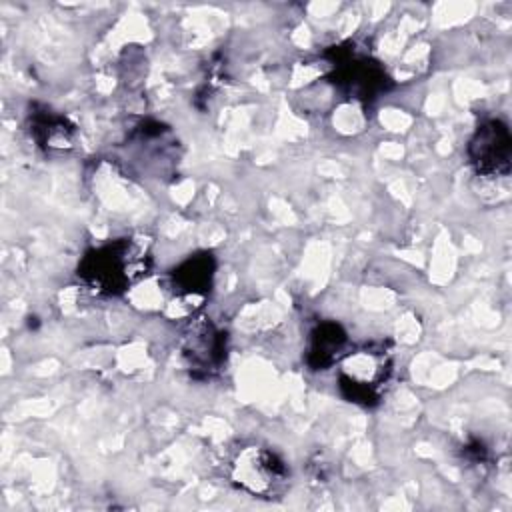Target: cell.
<instances>
[{
  "mask_svg": "<svg viewBox=\"0 0 512 512\" xmlns=\"http://www.w3.org/2000/svg\"><path fill=\"white\" fill-rule=\"evenodd\" d=\"M228 482L256 498H276L284 492L290 470L284 458L262 444H242L226 464Z\"/></svg>",
  "mask_w": 512,
  "mask_h": 512,
  "instance_id": "3957f363",
  "label": "cell"
},
{
  "mask_svg": "<svg viewBox=\"0 0 512 512\" xmlns=\"http://www.w3.org/2000/svg\"><path fill=\"white\" fill-rule=\"evenodd\" d=\"M468 158L478 174L500 176L510 170L512 138L502 120L490 118L482 122L468 144Z\"/></svg>",
  "mask_w": 512,
  "mask_h": 512,
  "instance_id": "277c9868",
  "label": "cell"
},
{
  "mask_svg": "<svg viewBox=\"0 0 512 512\" xmlns=\"http://www.w3.org/2000/svg\"><path fill=\"white\" fill-rule=\"evenodd\" d=\"M334 82L354 98L370 100L386 88L388 78L378 62L346 54L338 64H334Z\"/></svg>",
  "mask_w": 512,
  "mask_h": 512,
  "instance_id": "5b68a950",
  "label": "cell"
},
{
  "mask_svg": "<svg viewBox=\"0 0 512 512\" xmlns=\"http://www.w3.org/2000/svg\"><path fill=\"white\" fill-rule=\"evenodd\" d=\"M392 370V352L384 344H364L338 360V388L346 400L374 406L386 392Z\"/></svg>",
  "mask_w": 512,
  "mask_h": 512,
  "instance_id": "7a4b0ae2",
  "label": "cell"
},
{
  "mask_svg": "<svg viewBox=\"0 0 512 512\" xmlns=\"http://www.w3.org/2000/svg\"><path fill=\"white\" fill-rule=\"evenodd\" d=\"M226 356V338L210 324H200L192 334L186 338L184 344V358L188 370L204 376L216 372Z\"/></svg>",
  "mask_w": 512,
  "mask_h": 512,
  "instance_id": "8992f818",
  "label": "cell"
},
{
  "mask_svg": "<svg viewBox=\"0 0 512 512\" xmlns=\"http://www.w3.org/2000/svg\"><path fill=\"white\" fill-rule=\"evenodd\" d=\"M346 332L336 322H320L308 336L306 362L312 370H324L338 362L344 354Z\"/></svg>",
  "mask_w": 512,
  "mask_h": 512,
  "instance_id": "ba28073f",
  "label": "cell"
},
{
  "mask_svg": "<svg viewBox=\"0 0 512 512\" xmlns=\"http://www.w3.org/2000/svg\"><path fill=\"white\" fill-rule=\"evenodd\" d=\"M148 268L150 252L144 242L116 238L88 250L78 264V276L94 292L118 296L142 280Z\"/></svg>",
  "mask_w": 512,
  "mask_h": 512,
  "instance_id": "6da1fadb",
  "label": "cell"
},
{
  "mask_svg": "<svg viewBox=\"0 0 512 512\" xmlns=\"http://www.w3.org/2000/svg\"><path fill=\"white\" fill-rule=\"evenodd\" d=\"M214 278V258L210 254H194L172 270V288L184 300H200L210 292Z\"/></svg>",
  "mask_w": 512,
  "mask_h": 512,
  "instance_id": "52a82bcc",
  "label": "cell"
},
{
  "mask_svg": "<svg viewBox=\"0 0 512 512\" xmlns=\"http://www.w3.org/2000/svg\"><path fill=\"white\" fill-rule=\"evenodd\" d=\"M30 132L34 134L38 144L48 150L66 148L70 146V138H72V126L66 122V118L50 110L32 114Z\"/></svg>",
  "mask_w": 512,
  "mask_h": 512,
  "instance_id": "9c48e42d",
  "label": "cell"
}]
</instances>
